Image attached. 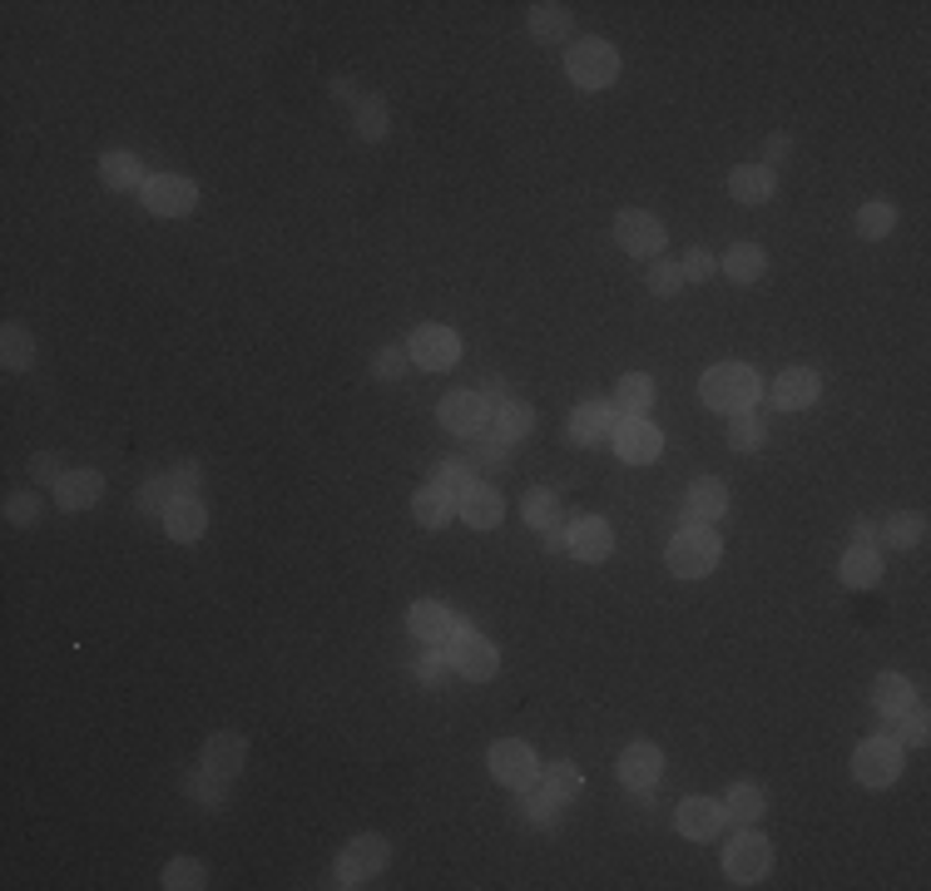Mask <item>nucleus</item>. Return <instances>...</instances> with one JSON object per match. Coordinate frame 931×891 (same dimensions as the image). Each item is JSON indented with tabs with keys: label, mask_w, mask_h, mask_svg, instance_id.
<instances>
[{
	"label": "nucleus",
	"mask_w": 931,
	"mask_h": 891,
	"mask_svg": "<svg viewBox=\"0 0 931 891\" xmlns=\"http://www.w3.org/2000/svg\"><path fill=\"white\" fill-rule=\"evenodd\" d=\"M699 396H703V406H713V411L738 416V411H753V402L763 396V382H758V372H753V366L719 362V366H709V372H703Z\"/></svg>",
	"instance_id": "nucleus-1"
},
{
	"label": "nucleus",
	"mask_w": 931,
	"mask_h": 891,
	"mask_svg": "<svg viewBox=\"0 0 931 891\" xmlns=\"http://www.w3.org/2000/svg\"><path fill=\"white\" fill-rule=\"evenodd\" d=\"M719 554H723V544L709 525H683L669 540V570L679 574V580H703V574L719 564Z\"/></svg>",
	"instance_id": "nucleus-2"
},
{
	"label": "nucleus",
	"mask_w": 931,
	"mask_h": 891,
	"mask_svg": "<svg viewBox=\"0 0 931 891\" xmlns=\"http://www.w3.org/2000/svg\"><path fill=\"white\" fill-rule=\"evenodd\" d=\"M565 75L580 89H604L620 75V55H614L610 40H570V50H565Z\"/></svg>",
	"instance_id": "nucleus-3"
},
{
	"label": "nucleus",
	"mask_w": 931,
	"mask_h": 891,
	"mask_svg": "<svg viewBox=\"0 0 931 891\" xmlns=\"http://www.w3.org/2000/svg\"><path fill=\"white\" fill-rule=\"evenodd\" d=\"M446 659H451V669L461 673L466 683H485V679H495V669H501V653H495V644L485 639V634L466 629V624L451 634V644H446Z\"/></svg>",
	"instance_id": "nucleus-4"
},
{
	"label": "nucleus",
	"mask_w": 931,
	"mask_h": 891,
	"mask_svg": "<svg viewBox=\"0 0 931 891\" xmlns=\"http://www.w3.org/2000/svg\"><path fill=\"white\" fill-rule=\"evenodd\" d=\"M386 861H392V842H386L382 832H362V837H352L347 851L337 857V887H362L366 877L386 871Z\"/></svg>",
	"instance_id": "nucleus-5"
},
{
	"label": "nucleus",
	"mask_w": 931,
	"mask_h": 891,
	"mask_svg": "<svg viewBox=\"0 0 931 891\" xmlns=\"http://www.w3.org/2000/svg\"><path fill=\"white\" fill-rule=\"evenodd\" d=\"M852 778H857L862 788H891V782L901 778V743L881 738V733L857 743V752H852Z\"/></svg>",
	"instance_id": "nucleus-6"
},
{
	"label": "nucleus",
	"mask_w": 931,
	"mask_h": 891,
	"mask_svg": "<svg viewBox=\"0 0 931 891\" xmlns=\"http://www.w3.org/2000/svg\"><path fill=\"white\" fill-rule=\"evenodd\" d=\"M773 867V847L768 837H758V832L738 827L733 832V842L723 847V871H729V881H738V887H753V881H763Z\"/></svg>",
	"instance_id": "nucleus-7"
},
{
	"label": "nucleus",
	"mask_w": 931,
	"mask_h": 891,
	"mask_svg": "<svg viewBox=\"0 0 931 891\" xmlns=\"http://www.w3.org/2000/svg\"><path fill=\"white\" fill-rule=\"evenodd\" d=\"M485 762H491V778L505 782V788H530V782L540 778V758H535V748L521 738H501L485 752Z\"/></svg>",
	"instance_id": "nucleus-8"
},
{
	"label": "nucleus",
	"mask_w": 931,
	"mask_h": 891,
	"mask_svg": "<svg viewBox=\"0 0 931 891\" xmlns=\"http://www.w3.org/2000/svg\"><path fill=\"white\" fill-rule=\"evenodd\" d=\"M406 356H412L416 366H426V372H446V366H456V356H461V337L441 322H421L412 332V342H406Z\"/></svg>",
	"instance_id": "nucleus-9"
},
{
	"label": "nucleus",
	"mask_w": 931,
	"mask_h": 891,
	"mask_svg": "<svg viewBox=\"0 0 931 891\" xmlns=\"http://www.w3.org/2000/svg\"><path fill=\"white\" fill-rule=\"evenodd\" d=\"M610 441H614V451H620V461H629V465H649V461H659V451H664V431L649 416H620Z\"/></svg>",
	"instance_id": "nucleus-10"
},
{
	"label": "nucleus",
	"mask_w": 931,
	"mask_h": 891,
	"mask_svg": "<svg viewBox=\"0 0 931 891\" xmlns=\"http://www.w3.org/2000/svg\"><path fill=\"white\" fill-rule=\"evenodd\" d=\"M139 194H144V208L154 218H184V213H194V204H198V188L178 174H154Z\"/></svg>",
	"instance_id": "nucleus-11"
},
{
	"label": "nucleus",
	"mask_w": 931,
	"mask_h": 891,
	"mask_svg": "<svg viewBox=\"0 0 931 891\" xmlns=\"http://www.w3.org/2000/svg\"><path fill=\"white\" fill-rule=\"evenodd\" d=\"M614 238H620V248L629 257H659L664 253V223L654 213H644V208H624V213L614 218Z\"/></svg>",
	"instance_id": "nucleus-12"
},
{
	"label": "nucleus",
	"mask_w": 931,
	"mask_h": 891,
	"mask_svg": "<svg viewBox=\"0 0 931 891\" xmlns=\"http://www.w3.org/2000/svg\"><path fill=\"white\" fill-rule=\"evenodd\" d=\"M565 550L580 564H600V560H610V550H614V530L600 515H580V520L565 525Z\"/></svg>",
	"instance_id": "nucleus-13"
},
{
	"label": "nucleus",
	"mask_w": 931,
	"mask_h": 891,
	"mask_svg": "<svg viewBox=\"0 0 931 891\" xmlns=\"http://www.w3.org/2000/svg\"><path fill=\"white\" fill-rule=\"evenodd\" d=\"M406 629H412L421 644H431V649H446L451 634L461 629V619H456L441 600H416L412 609H406Z\"/></svg>",
	"instance_id": "nucleus-14"
},
{
	"label": "nucleus",
	"mask_w": 931,
	"mask_h": 891,
	"mask_svg": "<svg viewBox=\"0 0 931 891\" xmlns=\"http://www.w3.org/2000/svg\"><path fill=\"white\" fill-rule=\"evenodd\" d=\"M521 515H525V525H530V530H540L545 535V544H550V550H565V505L555 501L550 491H530L521 501Z\"/></svg>",
	"instance_id": "nucleus-15"
},
{
	"label": "nucleus",
	"mask_w": 931,
	"mask_h": 891,
	"mask_svg": "<svg viewBox=\"0 0 931 891\" xmlns=\"http://www.w3.org/2000/svg\"><path fill=\"white\" fill-rule=\"evenodd\" d=\"M822 396V376L812 366H782L778 382H773V406L778 411H802Z\"/></svg>",
	"instance_id": "nucleus-16"
},
{
	"label": "nucleus",
	"mask_w": 931,
	"mask_h": 891,
	"mask_svg": "<svg viewBox=\"0 0 931 891\" xmlns=\"http://www.w3.org/2000/svg\"><path fill=\"white\" fill-rule=\"evenodd\" d=\"M204 772L208 778H218V782H233L238 772H243V762H248V743H243V733H213V738L204 743Z\"/></svg>",
	"instance_id": "nucleus-17"
},
{
	"label": "nucleus",
	"mask_w": 931,
	"mask_h": 891,
	"mask_svg": "<svg viewBox=\"0 0 931 891\" xmlns=\"http://www.w3.org/2000/svg\"><path fill=\"white\" fill-rule=\"evenodd\" d=\"M485 421H491V406L481 402V392H446L441 396V426L456 436H475L485 431Z\"/></svg>",
	"instance_id": "nucleus-18"
},
{
	"label": "nucleus",
	"mask_w": 931,
	"mask_h": 891,
	"mask_svg": "<svg viewBox=\"0 0 931 891\" xmlns=\"http://www.w3.org/2000/svg\"><path fill=\"white\" fill-rule=\"evenodd\" d=\"M614 426H620V411H614V402H580L570 416V441L574 446H600L614 436Z\"/></svg>",
	"instance_id": "nucleus-19"
},
{
	"label": "nucleus",
	"mask_w": 931,
	"mask_h": 891,
	"mask_svg": "<svg viewBox=\"0 0 931 891\" xmlns=\"http://www.w3.org/2000/svg\"><path fill=\"white\" fill-rule=\"evenodd\" d=\"M723 822H729V817H723V802H713V798H683L673 827H679L689 842H713L723 832Z\"/></svg>",
	"instance_id": "nucleus-20"
},
{
	"label": "nucleus",
	"mask_w": 931,
	"mask_h": 891,
	"mask_svg": "<svg viewBox=\"0 0 931 891\" xmlns=\"http://www.w3.org/2000/svg\"><path fill=\"white\" fill-rule=\"evenodd\" d=\"M620 778H624V788L649 792L654 782L664 778V752L654 748V743H629V748L620 752Z\"/></svg>",
	"instance_id": "nucleus-21"
},
{
	"label": "nucleus",
	"mask_w": 931,
	"mask_h": 891,
	"mask_svg": "<svg viewBox=\"0 0 931 891\" xmlns=\"http://www.w3.org/2000/svg\"><path fill=\"white\" fill-rule=\"evenodd\" d=\"M723 510H729V491L713 475H703V481H693L683 491V525H713Z\"/></svg>",
	"instance_id": "nucleus-22"
},
{
	"label": "nucleus",
	"mask_w": 931,
	"mask_h": 891,
	"mask_svg": "<svg viewBox=\"0 0 931 891\" xmlns=\"http://www.w3.org/2000/svg\"><path fill=\"white\" fill-rule=\"evenodd\" d=\"M164 530H168V540H178V544L198 540V535L208 530L204 501H198V495H174V501L164 505Z\"/></svg>",
	"instance_id": "nucleus-23"
},
{
	"label": "nucleus",
	"mask_w": 931,
	"mask_h": 891,
	"mask_svg": "<svg viewBox=\"0 0 931 891\" xmlns=\"http://www.w3.org/2000/svg\"><path fill=\"white\" fill-rule=\"evenodd\" d=\"M456 510L466 515V525H471V530H495V525H501V515H505V501H501V491H495V485H471V491L456 501Z\"/></svg>",
	"instance_id": "nucleus-24"
},
{
	"label": "nucleus",
	"mask_w": 931,
	"mask_h": 891,
	"mask_svg": "<svg viewBox=\"0 0 931 891\" xmlns=\"http://www.w3.org/2000/svg\"><path fill=\"white\" fill-rule=\"evenodd\" d=\"M412 515H416V525H426V530H441V525H451V515H456V495L451 491H441V485H421V491L412 495Z\"/></svg>",
	"instance_id": "nucleus-25"
},
{
	"label": "nucleus",
	"mask_w": 931,
	"mask_h": 891,
	"mask_svg": "<svg viewBox=\"0 0 931 891\" xmlns=\"http://www.w3.org/2000/svg\"><path fill=\"white\" fill-rule=\"evenodd\" d=\"M99 495H105V475L99 471H65V481L55 485V501L65 510H89Z\"/></svg>",
	"instance_id": "nucleus-26"
},
{
	"label": "nucleus",
	"mask_w": 931,
	"mask_h": 891,
	"mask_svg": "<svg viewBox=\"0 0 931 891\" xmlns=\"http://www.w3.org/2000/svg\"><path fill=\"white\" fill-rule=\"evenodd\" d=\"M773 188H778V178H773L768 164H738L729 174V194L738 204H763V198H773Z\"/></svg>",
	"instance_id": "nucleus-27"
},
{
	"label": "nucleus",
	"mask_w": 931,
	"mask_h": 891,
	"mask_svg": "<svg viewBox=\"0 0 931 891\" xmlns=\"http://www.w3.org/2000/svg\"><path fill=\"white\" fill-rule=\"evenodd\" d=\"M763 807H768V802H763L758 782H733V788L723 792V817L738 822V827H753V822L763 817Z\"/></svg>",
	"instance_id": "nucleus-28"
},
{
	"label": "nucleus",
	"mask_w": 931,
	"mask_h": 891,
	"mask_svg": "<svg viewBox=\"0 0 931 891\" xmlns=\"http://www.w3.org/2000/svg\"><path fill=\"white\" fill-rule=\"evenodd\" d=\"M837 574H842V584H852V590H867V584L881 580V554L872 550V544H852V550L842 554Z\"/></svg>",
	"instance_id": "nucleus-29"
},
{
	"label": "nucleus",
	"mask_w": 931,
	"mask_h": 891,
	"mask_svg": "<svg viewBox=\"0 0 931 891\" xmlns=\"http://www.w3.org/2000/svg\"><path fill=\"white\" fill-rule=\"evenodd\" d=\"M99 178H105L109 188H144V164H139V154H129V148H109V154L99 158Z\"/></svg>",
	"instance_id": "nucleus-30"
},
{
	"label": "nucleus",
	"mask_w": 931,
	"mask_h": 891,
	"mask_svg": "<svg viewBox=\"0 0 931 891\" xmlns=\"http://www.w3.org/2000/svg\"><path fill=\"white\" fill-rule=\"evenodd\" d=\"M649 406H654V376H644V372L620 376V386H614V411H620V416H644Z\"/></svg>",
	"instance_id": "nucleus-31"
},
{
	"label": "nucleus",
	"mask_w": 931,
	"mask_h": 891,
	"mask_svg": "<svg viewBox=\"0 0 931 891\" xmlns=\"http://www.w3.org/2000/svg\"><path fill=\"white\" fill-rule=\"evenodd\" d=\"M0 362H6V372H30V362H35V337H30V327L6 322V332H0Z\"/></svg>",
	"instance_id": "nucleus-32"
},
{
	"label": "nucleus",
	"mask_w": 931,
	"mask_h": 891,
	"mask_svg": "<svg viewBox=\"0 0 931 891\" xmlns=\"http://www.w3.org/2000/svg\"><path fill=\"white\" fill-rule=\"evenodd\" d=\"M911 683L901 679V673H877V683H872V708L881 713V718H891V713L911 708Z\"/></svg>",
	"instance_id": "nucleus-33"
},
{
	"label": "nucleus",
	"mask_w": 931,
	"mask_h": 891,
	"mask_svg": "<svg viewBox=\"0 0 931 891\" xmlns=\"http://www.w3.org/2000/svg\"><path fill=\"white\" fill-rule=\"evenodd\" d=\"M491 431H501L505 441H521V436H530L535 431V411L525 402H501V406H491Z\"/></svg>",
	"instance_id": "nucleus-34"
},
{
	"label": "nucleus",
	"mask_w": 931,
	"mask_h": 891,
	"mask_svg": "<svg viewBox=\"0 0 931 891\" xmlns=\"http://www.w3.org/2000/svg\"><path fill=\"white\" fill-rule=\"evenodd\" d=\"M763 248L758 243H733L729 253H723V273L733 277V283H758L763 277Z\"/></svg>",
	"instance_id": "nucleus-35"
},
{
	"label": "nucleus",
	"mask_w": 931,
	"mask_h": 891,
	"mask_svg": "<svg viewBox=\"0 0 931 891\" xmlns=\"http://www.w3.org/2000/svg\"><path fill=\"white\" fill-rule=\"evenodd\" d=\"M530 35L535 40H565L570 35V10L555 6V0H540V6H530Z\"/></svg>",
	"instance_id": "nucleus-36"
},
{
	"label": "nucleus",
	"mask_w": 931,
	"mask_h": 891,
	"mask_svg": "<svg viewBox=\"0 0 931 891\" xmlns=\"http://www.w3.org/2000/svg\"><path fill=\"white\" fill-rule=\"evenodd\" d=\"M881 738H897V743H927V708L911 703V708L891 713V723H881Z\"/></svg>",
	"instance_id": "nucleus-37"
},
{
	"label": "nucleus",
	"mask_w": 931,
	"mask_h": 891,
	"mask_svg": "<svg viewBox=\"0 0 931 891\" xmlns=\"http://www.w3.org/2000/svg\"><path fill=\"white\" fill-rule=\"evenodd\" d=\"M164 887L168 891H198V887H208V867H204V861H194V857H174L164 867Z\"/></svg>",
	"instance_id": "nucleus-38"
},
{
	"label": "nucleus",
	"mask_w": 931,
	"mask_h": 891,
	"mask_svg": "<svg viewBox=\"0 0 931 891\" xmlns=\"http://www.w3.org/2000/svg\"><path fill=\"white\" fill-rule=\"evenodd\" d=\"M891 228H897V208H891V204H881V198H877V204L857 208V233L862 238H887Z\"/></svg>",
	"instance_id": "nucleus-39"
},
{
	"label": "nucleus",
	"mask_w": 931,
	"mask_h": 891,
	"mask_svg": "<svg viewBox=\"0 0 931 891\" xmlns=\"http://www.w3.org/2000/svg\"><path fill=\"white\" fill-rule=\"evenodd\" d=\"M431 481L441 485V491H451L456 501H461V495H466V491H471V485H475V471H471V465H466V461H456V455H446V461L436 465V475H431Z\"/></svg>",
	"instance_id": "nucleus-40"
},
{
	"label": "nucleus",
	"mask_w": 931,
	"mask_h": 891,
	"mask_svg": "<svg viewBox=\"0 0 931 891\" xmlns=\"http://www.w3.org/2000/svg\"><path fill=\"white\" fill-rule=\"evenodd\" d=\"M729 446L733 451H758L763 446V421L753 411H738L729 416Z\"/></svg>",
	"instance_id": "nucleus-41"
},
{
	"label": "nucleus",
	"mask_w": 931,
	"mask_h": 891,
	"mask_svg": "<svg viewBox=\"0 0 931 891\" xmlns=\"http://www.w3.org/2000/svg\"><path fill=\"white\" fill-rule=\"evenodd\" d=\"M545 782H550V792L560 802H574V798H580V788H584L580 772H574V762H565V758L560 762H545Z\"/></svg>",
	"instance_id": "nucleus-42"
},
{
	"label": "nucleus",
	"mask_w": 931,
	"mask_h": 891,
	"mask_svg": "<svg viewBox=\"0 0 931 891\" xmlns=\"http://www.w3.org/2000/svg\"><path fill=\"white\" fill-rule=\"evenodd\" d=\"M881 535H887V544H897V550H907V544H917L921 535H927V520H921L917 510H907V515H891V520H887V530H881Z\"/></svg>",
	"instance_id": "nucleus-43"
},
{
	"label": "nucleus",
	"mask_w": 931,
	"mask_h": 891,
	"mask_svg": "<svg viewBox=\"0 0 931 891\" xmlns=\"http://www.w3.org/2000/svg\"><path fill=\"white\" fill-rule=\"evenodd\" d=\"M475 461L481 465H505L511 461V441H505L501 431H475Z\"/></svg>",
	"instance_id": "nucleus-44"
},
{
	"label": "nucleus",
	"mask_w": 931,
	"mask_h": 891,
	"mask_svg": "<svg viewBox=\"0 0 931 891\" xmlns=\"http://www.w3.org/2000/svg\"><path fill=\"white\" fill-rule=\"evenodd\" d=\"M683 287V273H679V263H669V257H654L649 263V293H659V297H673Z\"/></svg>",
	"instance_id": "nucleus-45"
},
{
	"label": "nucleus",
	"mask_w": 931,
	"mask_h": 891,
	"mask_svg": "<svg viewBox=\"0 0 931 891\" xmlns=\"http://www.w3.org/2000/svg\"><path fill=\"white\" fill-rule=\"evenodd\" d=\"M521 792H525V817L550 822L555 812H560V798L550 792V782H545V788H535V782H530V788H521Z\"/></svg>",
	"instance_id": "nucleus-46"
},
{
	"label": "nucleus",
	"mask_w": 931,
	"mask_h": 891,
	"mask_svg": "<svg viewBox=\"0 0 931 891\" xmlns=\"http://www.w3.org/2000/svg\"><path fill=\"white\" fill-rule=\"evenodd\" d=\"M6 520H10V525H35V520H40V501H35V491H15V495H6Z\"/></svg>",
	"instance_id": "nucleus-47"
},
{
	"label": "nucleus",
	"mask_w": 931,
	"mask_h": 891,
	"mask_svg": "<svg viewBox=\"0 0 931 891\" xmlns=\"http://www.w3.org/2000/svg\"><path fill=\"white\" fill-rule=\"evenodd\" d=\"M406 362H412V356H406V346H382V352H372V372L386 376V382H396V376L406 372Z\"/></svg>",
	"instance_id": "nucleus-48"
},
{
	"label": "nucleus",
	"mask_w": 931,
	"mask_h": 891,
	"mask_svg": "<svg viewBox=\"0 0 931 891\" xmlns=\"http://www.w3.org/2000/svg\"><path fill=\"white\" fill-rule=\"evenodd\" d=\"M174 481H168V475H158V481H144L139 485V505H144V510H164L168 501H174Z\"/></svg>",
	"instance_id": "nucleus-49"
},
{
	"label": "nucleus",
	"mask_w": 931,
	"mask_h": 891,
	"mask_svg": "<svg viewBox=\"0 0 931 891\" xmlns=\"http://www.w3.org/2000/svg\"><path fill=\"white\" fill-rule=\"evenodd\" d=\"M679 273H683V283H709V277H713V257L703 253V248H689V253H683V263H679Z\"/></svg>",
	"instance_id": "nucleus-50"
},
{
	"label": "nucleus",
	"mask_w": 931,
	"mask_h": 891,
	"mask_svg": "<svg viewBox=\"0 0 931 891\" xmlns=\"http://www.w3.org/2000/svg\"><path fill=\"white\" fill-rule=\"evenodd\" d=\"M446 669H451L446 649H431V644H426V653H421V663H416V673H421L426 683H441V679H446Z\"/></svg>",
	"instance_id": "nucleus-51"
},
{
	"label": "nucleus",
	"mask_w": 931,
	"mask_h": 891,
	"mask_svg": "<svg viewBox=\"0 0 931 891\" xmlns=\"http://www.w3.org/2000/svg\"><path fill=\"white\" fill-rule=\"evenodd\" d=\"M30 481H45V485H59V481H65V471H59V461H55V455H50V451H45V455H35V461H30Z\"/></svg>",
	"instance_id": "nucleus-52"
},
{
	"label": "nucleus",
	"mask_w": 931,
	"mask_h": 891,
	"mask_svg": "<svg viewBox=\"0 0 931 891\" xmlns=\"http://www.w3.org/2000/svg\"><path fill=\"white\" fill-rule=\"evenodd\" d=\"M168 481H174V491H178V495H194V491H198V465H194V461L178 465V471L168 475Z\"/></svg>",
	"instance_id": "nucleus-53"
},
{
	"label": "nucleus",
	"mask_w": 931,
	"mask_h": 891,
	"mask_svg": "<svg viewBox=\"0 0 931 891\" xmlns=\"http://www.w3.org/2000/svg\"><path fill=\"white\" fill-rule=\"evenodd\" d=\"M362 134H366V139H382V134H386V114H382L376 105L362 109Z\"/></svg>",
	"instance_id": "nucleus-54"
},
{
	"label": "nucleus",
	"mask_w": 931,
	"mask_h": 891,
	"mask_svg": "<svg viewBox=\"0 0 931 891\" xmlns=\"http://www.w3.org/2000/svg\"><path fill=\"white\" fill-rule=\"evenodd\" d=\"M788 154H792V144H788V139H782V134H773L768 144H763V158H768V168L778 164V158H788Z\"/></svg>",
	"instance_id": "nucleus-55"
},
{
	"label": "nucleus",
	"mask_w": 931,
	"mask_h": 891,
	"mask_svg": "<svg viewBox=\"0 0 931 891\" xmlns=\"http://www.w3.org/2000/svg\"><path fill=\"white\" fill-rule=\"evenodd\" d=\"M481 402L485 406H501V402H511V392H505V382H495V376H491V382L481 386Z\"/></svg>",
	"instance_id": "nucleus-56"
},
{
	"label": "nucleus",
	"mask_w": 931,
	"mask_h": 891,
	"mask_svg": "<svg viewBox=\"0 0 931 891\" xmlns=\"http://www.w3.org/2000/svg\"><path fill=\"white\" fill-rule=\"evenodd\" d=\"M852 544H872V550H877V530H872L867 520H857L852 525Z\"/></svg>",
	"instance_id": "nucleus-57"
}]
</instances>
